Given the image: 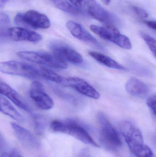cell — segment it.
Wrapping results in <instances>:
<instances>
[{"label": "cell", "mask_w": 156, "mask_h": 157, "mask_svg": "<svg viewBox=\"0 0 156 157\" xmlns=\"http://www.w3.org/2000/svg\"><path fill=\"white\" fill-rule=\"evenodd\" d=\"M77 157H92V155L89 149L85 148L81 150Z\"/></svg>", "instance_id": "484cf974"}, {"label": "cell", "mask_w": 156, "mask_h": 157, "mask_svg": "<svg viewBox=\"0 0 156 157\" xmlns=\"http://www.w3.org/2000/svg\"><path fill=\"white\" fill-rule=\"evenodd\" d=\"M9 157H22L21 155L16 150H13L9 154Z\"/></svg>", "instance_id": "f1b7e54d"}, {"label": "cell", "mask_w": 156, "mask_h": 157, "mask_svg": "<svg viewBox=\"0 0 156 157\" xmlns=\"http://www.w3.org/2000/svg\"><path fill=\"white\" fill-rule=\"evenodd\" d=\"M62 84L75 90L79 93L94 99L100 98L99 92L84 79L78 77H69L63 79Z\"/></svg>", "instance_id": "30bf717a"}, {"label": "cell", "mask_w": 156, "mask_h": 157, "mask_svg": "<svg viewBox=\"0 0 156 157\" xmlns=\"http://www.w3.org/2000/svg\"><path fill=\"white\" fill-rule=\"evenodd\" d=\"M0 109L3 113L18 122L22 123L24 121V119L21 113L2 95L0 98Z\"/></svg>", "instance_id": "e0dca14e"}, {"label": "cell", "mask_w": 156, "mask_h": 157, "mask_svg": "<svg viewBox=\"0 0 156 157\" xmlns=\"http://www.w3.org/2000/svg\"><path fill=\"white\" fill-rule=\"evenodd\" d=\"M98 120L100 126V139L101 144L110 150H116L121 147L122 143L119 134L106 116L102 113H100Z\"/></svg>", "instance_id": "277c9868"}, {"label": "cell", "mask_w": 156, "mask_h": 157, "mask_svg": "<svg viewBox=\"0 0 156 157\" xmlns=\"http://www.w3.org/2000/svg\"><path fill=\"white\" fill-rule=\"evenodd\" d=\"M10 20L9 16L4 13L0 14V36L1 41L5 40L8 37V30L10 28Z\"/></svg>", "instance_id": "ffe728a7"}, {"label": "cell", "mask_w": 156, "mask_h": 157, "mask_svg": "<svg viewBox=\"0 0 156 157\" xmlns=\"http://www.w3.org/2000/svg\"><path fill=\"white\" fill-rule=\"evenodd\" d=\"M140 35L145 41L156 59V40L146 33L141 32Z\"/></svg>", "instance_id": "603a6c76"}, {"label": "cell", "mask_w": 156, "mask_h": 157, "mask_svg": "<svg viewBox=\"0 0 156 157\" xmlns=\"http://www.w3.org/2000/svg\"><path fill=\"white\" fill-rule=\"evenodd\" d=\"M34 120V126L36 132L38 134L41 135L44 133L45 128V120L40 115L37 114L32 115Z\"/></svg>", "instance_id": "7402d4cb"}, {"label": "cell", "mask_w": 156, "mask_h": 157, "mask_svg": "<svg viewBox=\"0 0 156 157\" xmlns=\"http://www.w3.org/2000/svg\"><path fill=\"white\" fill-rule=\"evenodd\" d=\"M42 78L57 83H62L64 78L53 71L42 67Z\"/></svg>", "instance_id": "44dd1931"}, {"label": "cell", "mask_w": 156, "mask_h": 157, "mask_svg": "<svg viewBox=\"0 0 156 157\" xmlns=\"http://www.w3.org/2000/svg\"><path fill=\"white\" fill-rule=\"evenodd\" d=\"M17 55L21 59L30 62L55 69L65 70L68 68L67 63L53 53L45 52L20 51L17 52Z\"/></svg>", "instance_id": "5b68a950"}, {"label": "cell", "mask_w": 156, "mask_h": 157, "mask_svg": "<svg viewBox=\"0 0 156 157\" xmlns=\"http://www.w3.org/2000/svg\"><path fill=\"white\" fill-rule=\"evenodd\" d=\"M0 90L1 95L8 98L15 105L27 112L32 113L30 108L25 103L20 95L8 84L1 81Z\"/></svg>", "instance_id": "9a60e30c"}, {"label": "cell", "mask_w": 156, "mask_h": 157, "mask_svg": "<svg viewBox=\"0 0 156 157\" xmlns=\"http://www.w3.org/2000/svg\"><path fill=\"white\" fill-rule=\"evenodd\" d=\"M8 37L15 41L38 42L42 39L40 34L20 27L10 28L8 30Z\"/></svg>", "instance_id": "5bb4252c"}, {"label": "cell", "mask_w": 156, "mask_h": 157, "mask_svg": "<svg viewBox=\"0 0 156 157\" xmlns=\"http://www.w3.org/2000/svg\"><path fill=\"white\" fill-rule=\"evenodd\" d=\"M50 127L52 131L68 135L84 144L94 147H100L91 136L87 128L75 120H55L51 123Z\"/></svg>", "instance_id": "7a4b0ae2"}, {"label": "cell", "mask_w": 156, "mask_h": 157, "mask_svg": "<svg viewBox=\"0 0 156 157\" xmlns=\"http://www.w3.org/2000/svg\"><path fill=\"white\" fill-rule=\"evenodd\" d=\"M154 143L156 145V134L154 136Z\"/></svg>", "instance_id": "1f68e13d"}, {"label": "cell", "mask_w": 156, "mask_h": 157, "mask_svg": "<svg viewBox=\"0 0 156 157\" xmlns=\"http://www.w3.org/2000/svg\"><path fill=\"white\" fill-rule=\"evenodd\" d=\"M89 54L95 60L107 67L121 71L126 70L125 67L115 61L114 60L102 53L90 51L89 52Z\"/></svg>", "instance_id": "ac0fdd59"}, {"label": "cell", "mask_w": 156, "mask_h": 157, "mask_svg": "<svg viewBox=\"0 0 156 157\" xmlns=\"http://www.w3.org/2000/svg\"><path fill=\"white\" fill-rule=\"evenodd\" d=\"M29 95L36 106L41 109L48 110L54 107L53 99L46 92L43 85L38 81L32 82Z\"/></svg>", "instance_id": "9c48e42d"}, {"label": "cell", "mask_w": 156, "mask_h": 157, "mask_svg": "<svg viewBox=\"0 0 156 157\" xmlns=\"http://www.w3.org/2000/svg\"><path fill=\"white\" fill-rule=\"evenodd\" d=\"M14 20V23L20 27L46 29L50 26L48 17L35 10H29L24 13H18Z\"/></svg>", "instance_id": "52a82bcc"}, {"label": "cell", "mask_w": 156, "mask_h": 157, "mask_svg": "<svg viewBox=\"0 0 156 157\" xmlns=\"http://www.w3.org/2000/svg\"><path fill=\"white\" fill-rule=\"evenodd\" d=\"M9 0H0V6L2 7L5 5V4L8 2Z\"/></svg>", "instance_id": "f546056e"}, {"label": "cell", "mask_w": 156, "mask_h": 157, "mask_svg": "<svg viewBox=\"0 0 156 157\" xmlns=\"http://www.w3.org/2000/svg\"><path fill=\"white\" fill-rule=\"evenodd\" d=\"M126 91L133 96L142 97L147 95L149 89L146 84L137 78L132 77L126 82Z\"/></svg>", "instance_id": "2e32d148"}, {"label": "cell", "mask_w": 156, "mask_h": 157, "mask_svg": "<svg viewBox=\"0 0 156 157\" xmlns=\"http://www.w3.org/2000/svg\"><path fill=\"white\" fill-rule=\"evenodd\" d=\"M52 53L65 62L81 64L83 62L82 56L76 50L61 41H55L50 44Z\"/></svg>", "instance_id": "ba28073f"}, {"label": "cell", "mask_w": 156, "mask_h": 157, "mask_svg": "<svg viewBox=\"0 0 156 157\" xmlns=\"http://www.w3.org/2000/svg\"><path fill=\"white\" fill-rule=\"evenodd\" d=\"M132 8L136 14L140 17L142 18H147L148 17V13L143 8L136 6H132Z\"/></svg>", "instance_id": "d4e9b609"}, {"label": "cell", "mask_w": 156, "mask_h": 157, "mask_svg": "<svg viewBox=\"0 0 156 157\" xmlns=\"http://www.w3.org/2000/svg\"><path fill=\"white\" fill-rule=\"evenodd\" d=\"M101 1L105 5H108L110 4L112 0H101Z\"/></svg>", "instance_id": "4dcf8cb0"}, {"label": "cell", "mask_w": 156, "mask_h": 157, "mask_svg": "<svg viewBox=\"0 0 156 157\" xmlns=\"http://www.w3.org/2000/svg\"><path fill=\"white\" fill-rule=\"evenodd\" d=\"M66 27L71 34L76 38L94 45L100 49H103V47L98 40L78 23L72 20H70L66 24Z\"/></svg>", "instance_id": "4fadbf2b"}, {"label": "cell", "mask_w": 156, "mask_h": 157, "mask_svg": "<svg viewBox=\"0 0 156 157\" xmlns=\"http://www.w3.org/2000/svg\"><path fill=\"white\" fill-rule=\"evenodd\" d=\"M0 71L5 74L31 79L42 78V67H37L32 64L17 61L1 62Z\"/></svg>", "instance_id": "3957f363"}, {"label": "cell", "mask_w": 156, "mask_h": 157, "mask_svg": "<svg viewBox=\"0 0 156 157\" xmlns=\"http://www.w3.org/2000/svg\"><path fill=\"white\" fill-rule=\"evenodd\" d=\"M11 125L16 137L23 146L31 149H37L40 147L39 140L30 131L16 123H11Z\"/></svg>", "instance_id": "8fae6325"}, {"label": "cell", "mask_w": 156, "mask_h": 157, "mask_svg": "<svg viewBox=\"0 0 156 157\" xmlns=\"http://www.w3.org/2000/svg\"><path fill=\"white\" fill-rule=\"evenodd\" d=\"M120 129L131 152L136 157H152L153 152L144 144L143 138L140 129L129 121H124Z\"/></svg>", "instance_id": "6da1fadb"}, {"label": "cell", "mask_w": 156, "mask_h": 157, "mask_svg": "<svg viewBox=\"0 0 156 157\" xmlns=\"http://www.w3.org/2000/svg\"><path fill=\"white\" fill-rule=\"evenodd\" d=\"M87 7L89 14L93 17L104 25H113L117 21L116 17L103 8L96 0H88Z\"/></svg>", "instance_id": "7c38bea8"}, {"label": "cell", "mask_w": 156, "mask_h": 157, "mask_svg": "<svg viewBox=\"0 0 156 157\" xmlns=\"http://www.w3.org/2000/svg\"><path fill=\"white\" fill-rule=\"evenodd\" d=\"M91 30L103 39L111 41L122 48L130 50L132 45L126 36L122 35L117 28L112 24L105 25L104 27L91 25Z\"/></svg>", "instance_id": "8992f818"}, {"label": "cell", "mask_w": 156, "mask_h": 157, "mask_svg": "<svg viewBox=\"0 0 156 157\" xmlns=\"http://www.w3.org/2000/svg\"><path fill=\"white\" fill-rule=\"evenodd\" d=\"M58 9L72 14L78 15L81 13V10L73 6L66 0H49Z\"/></svg>", "instance_id": "d6986e66"}, {"label": "cell", "mask_w": 156, "mask_h": 157, "mask_svg": "<svg viewBox=\"0 0 156 157\" xmlns=\"http://www.w3.org/2000/svg\"><path fill=\"white\" fill-rule=\"evenodd\" d=\"M72 4L77 8H80L84 4L85 0H70Z\"/></svg>", "instance_id": "4316f807"}, {"label": "cell", "mask_w": 156, "mask_h": 157, "mask_svg": "<svg viewBox=\"0 0 156 157\" xmlns=\"http://www.w3.org/2000/svg\"><path fill=\"white\" fill-rule=\"evenodd\" d=\"M143 23L150 28L156 30V21L147 20V21H143Z\"/></svg>", "instance_id": "83f0119b"}, {"label": "cell", "mask_w": 156, "mask_h": 157, "mask_svg": "<svg viewBox=\"0 0 156 157\" xmlns=\"http://www.w3.org/2000/svg\"><path fill=\"white\" fill-rule=\"evenodd\" d=\"M147 104L153 113L156 115V95L149 97L147 99Z\"/></svg>", "instance_id": "cb8c5ba5"}]
</instances>
